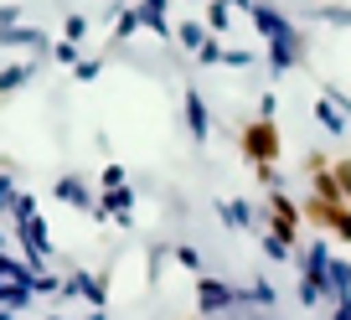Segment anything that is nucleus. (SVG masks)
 I'll return each instance as SVG.
<instances>
[{
  "mask_svg": "<svg viewBox=\"0 0 351 320\" xmlns=\"http://www.w3.org/2000/svg\"><path fill=\"white\" fill-rule=\"evenodd\" d=\"M300 217H305L320 238H336V243L351 248V201L320 197V191H305V197H300Z\"/></svg>",
  "mask_w": 351,
  "mask_h": 320,
  "instance_id": "1",
  "label": "nucleus"
},
{
  "mask_svg": "<svg viewBox=\"0 0 351 320\" xmlns=\"http://www.w3.org/2000/svg\"><path fill=\"white\" fill-rule=\"evenodd\" d=\"M238 155L248 160V166H258V160H279V155H285V134H279V124L269 119V114L243 119L238 124Z\"/></svg>",
  "mask_w": 351,
  "mask_h": 320,
  "instance_id": "2",
  "label": "nucleus"
},
{
  "mask_svg": "<svg viewBox=\"0 0 351 320\" xmlns=\"http://www.w3.org/2000/svg\"><path fill=\"white\" fill-rule=\"evenodd\" d=\"M258 217H263V227L274 232V238H279L285 248H300V243H305V217H300V201L289 197L285 186H274V191H269V201H263V212H258Z\"/></svg>",
  "mask_w": 351,
  "mask_h": 320,
  "instance_id": "3",
  "label": "nucleus"
},
{
  "mask_svg": "<svg viewBox=\"0 0 351 320\" xmlns=\"http://www.w3.org/2000/svg\"><path fill=\"white\" fill-rule=\"evenodd\" d=\"M326 243L320 238H310V243H300V305H320V299H330V284H326Z\"/></svg>",
  "mask_w": 351,
  "mask_h": 320,
  "instance_id": "4",
  "label": "nucleus"
},
{
  "mask_svg": "<svg viewBox=\"0 0 351 320\" xmlns=\"http://www.w3.org/2000/svg\"><path fill=\"white\" fill-rule=\"evenodd\" d=\"M248 21H253V32H258L263 42H305V36L295 32V21L279 16V5H269V0H253V5H248Z\"/></svg>",
  "mask_w": 351,
  "mask_h": 320,
  "instance_id": "5",
  "label": "nucleus"
},
{
  "mask_svg": "<svg viewBox=\"0 0 351 320\" xmlns=\"http://www.w3.org/2000/svg\"><path fill=\"white\" fill-rule=\"evenodd\" d=\"M232 305H238V289L232 284H222V279H212V274L197 279V315H228Z\"/></svg>",
  "mask_w": 351,
  "mask_h": 320,
  "instance_id": "6",
  "label": "nucleus"
},
{
  "mask_svg": "<svg viewBox=\"0 0 351 320\" xmlns=\"http://www.w3.org/2000/svg\"><path fill=\"white\" fill-rule=\"evenodd\" d=\"M181 114H186V130L197 145L212 140V114H207V99H202V88H186L181 93Z\"/></svg>",
  "mask_w": 351,
  "mask_h": 320,
  "instance_id": "7",
  "label": "nucleus"
},
{
  "mask_svg": "<svg viewBox=\"0 0 351 320\" xmlns=\"http://www.w3.org/2000/svg\"><path fill=\"white\" fill-rule=\"evenodd\" d=\"M62 295H77L83 305H104V299H109V279H93L88 269H73V274L62 279Z\"/></svg>",
  "mask_w": 351,
  "mask_h": 320,
  "instance_id": "8",
  "label": "nucleus"
},
{
  "mask_svg": "<svg viewBox=\"0 0 351 320\" xmlns=\"http://www.w3.org/2000/svg\"><path fill=\"white\" fill-rule=\"evenodd\" d=\"M52 197L67 201V207H77V212H88V217H93V207H99V197H93V186H88L83 176H57Z\"/></svg>",
  "mask_w": 351,
  "mask_h": 320,
  "instance_id": "9",
  "label": "nucleus"
},
{
  "mask_svg": "<svg viewBox=\"0 0 351 320\" xmlns=\"http://www.w3.org/2000/svg\"><path fill=\"white\" fill-rule=\"evenodd\" d=\"M263 67H269V73H295V67H305V42H269Z\"/></svg>",
  "mask_w": 351,
  "mask_h": 320,
  "instance_id": "10",
  "label": "nucleus"
},
{
  "mask_svg": "<svg viewBox=\"0 0 351 320\" xmlns=\"http://www.w3.org/2000/svg\"><path fill=\"white\" fill-rule=\"evenodd\" d=\"M0 47H11V52H47V32L36 26H0Z\"/></svg>",
  "mask_w": 351,
  "mask_h": 320,
  "instance_id": "11",
  "label": "nucleus"
},
{
  "mask_svg": "<svg viewBox=\"0 0 351 320\" xmlns=\"http://www.w3.org/2000/svg\"><path fill=\"white\" fill-rule=\"evenodd\" d=\"M130 212H134V191L130 186H109L99 197V207H93V217H119V222H130Z\"/></svg>",
  "mask_w": 351,
  "mask_h": 320,
  "instance_id": "12",
  "label": "nucleus"
},
{
  "mask_svg": "<svg viewBox=\"0 0 351 320\" xmlns=\"http://www.w3.org/2000/svg\"><path fill=\"white\" fill-rule=\"evenodd\" d=\"M217 217H222V227H232V232H253V217H258V212H253L243 197H222Z\"/></svg>",
  "mask_w": 351,
  "mask_h": 320,
  "instance_id": "13",
  "label": "nucleus"
},
{
  "mask_svg": "<svg viewBox=\"0 0 351 320\" xmlns=\"http://www.w3.org/2000/svg\"><path fill=\"white\" fill-rule=\"evenodd\" d=\"M274 299H279L274 279H253V284H243V289H238V305H248V310H269Z\"/></svg>",
  "mask_w": 351,
  "mask_h": 320,
  "instance_id": "14",
  "label": "nucleus"
},
{
  "mask_svg": "<svg viewBox=\"0 0 351 320\" xmlns=\"http://www.w3.org/2000/svg\"><path fill=\"white\" fill-rule=\"evenodd\" d=\"M36 62H11V67H0V99H11V93H21L26 83H32Z\"/></svg>",
  "mask_w": 351,
  "mask_h": 320,
  "instance_id": "15",
  "label": "nucleus"
},
{
  "mask_svg": "<svg viewBox=\"0 0 351 320\" xmlns=\"http://www.w3.org/2000/svg\"><path fill=\"white\" fill-rule=\"evenodd\" d=\"M315 119H320V124H326V130H330V134H341V130H346V119H351V114H346V109H341V103H336V99H330V93H320V99H315Z\"/></svg>",
  "mask_w": 351,
  "mask_h": 320,
  "instance_id": "16",
  "label": "nucleus"
},
{
  "mask_svg": "<svg viewBox=\"0 0 351 320\" xmlns=\"http://www.w3.org/2000/svg\"><path fill=\"white\" fill-rule=\"evenodd\" d=\"M326 284H330V299L351 295V258H330L326 264Z\"/></svg>",
  "mask_w": 351,
  "mask_h": 320,
  "instance_id": "17",
  "label": "nucleus"
},
{
  "mask_svg": "<svg viewBox=\"0 0 351 320\" xmlns=\"http://www.w3.org/2000/svg\"><path fill=\"white\" fill-rule=\"evenodd\" d=\"M32 299H36V289H32V284H16V279H0V305L21 310V305H32Z\"/></svg>",
  "mask_w": 351,
  "mask_h": 320,
  "instance_id": "18",
  "label": "nucleus"
},
{
  "mask_svg": "<svg viewBox=\"0 0 351 320\" xmlns=\"http://www.w3.org/2000/svg\"><path fill=\"white\" fill-rule=\"evenodd\" d=\"M207 26H202V21H176V42H181V47H186V52H197V47L202 42H207Z\"/></svg>",
  "mask_w": 351,
  "mask_h": 320,
  "instance_id": "19",
  "label": "nucleus"
},
{
  "mask_svg": "<svg viewBox=\"0 0 351 320\" xmlns=\"http://www.w3.org/2000/svg\"><path fill=\"white\" fill-rule=\"evenodd\" d=\"M258 248H263V258H274V264H289V254H295V248H285V243H279V238H274L269 227L258 232Z\"/></svg>",
  "mask_w": 351,
  "mask_h": 320,
  "instance_id": "20",
  "label": "nucleus"
},
{
  "mask_svg": "<svg viewBox=\"0 0 351 320\" xmlns=\"http://www.w3.org/2000/svg\"><path fill=\"white\" fill-rule=\"evenodd\" d=\"M248 171L258 176V186H269V191L285 186V171H279V160H258V166H248Z\"/></svg>",
  "mask_w": 351,
  "mask_h": 320,
  "instance_id": "21",
  "label": "nucleus"
},
{
  "mask_svg": "<svg viewBox=\"0 0 351 320\" xmlns=\"http://www.w3.org/2000/svg\"><path fill=\"white\" fill-rule=\"evenodd\" d=\"M228 26H232V16H228V0H212V5H207V32H212V36H222Z\"/></svg>",
  "mask_w": 351,
  "mask_h": 320,
  "instance_id": "22",
  "label": "nucleus"
},
{
  "mask_svg": "<svg viewBox=\"0 0 351 320\" xmlns=\"http://www.w3.org/2000/svg\"><path fill=\"white\" fill-rule=\"evenodd\" d=\"M134 32H140V5H130V11L114 16V42H124V36H134Z\"/></svg>",
  "mask_w": 351,
  "mask_h": 320,
  "instance_id": "23",
  "label": "nucleus"
},
{
  "mask_svg": "<svg viewBox=\"0 0 351 320\" xmlns=\"http://www.w3.org/2000/svg\"><path fill=\"white\" fill-rule=\"evenodd\" d=\"M330 176H336V186H341V197L351 201V155H336L330 160Z\"/></svg>",
  "mask_w": 351,
  "mask_h": 320,
  "instance_id": "24",
  "label": "nucleus"
},
{
  "mask_svg": "<svg viewBox=\"0 0 351 320\" xmlns=\"http://www.w3.org/2000/svg\"><path fill=\"white\" fill-rule=\"evenodd\" d=\"M99 73H104L99 57H77V62H73V77H77V83H99Z\"/></svg>",
  "mask_w": 351,
  "mask_h": 320,
  "instance_id": "25",
  "label": "nucleus"
},
{
  "mask_svg": "<svg viewBox=\"0 0 351 320\" xmlns=\"http://www.w3.org/2000/svg\"><path fill=\"white\" fill-rule=\"evenodd\" d=\"M52 57H57L62 67H73L77 57H83V47H77V42H67V36H62V42H52Z\"/></svg>",
  "mask_w": 351,
  "mask_h": 320,
  "instance_id": "26",
  "label": "nucleus"
},
{
  "mask_svg": "<svg viewBox=\"0 0 351 320\" xmlns=\"http://www.w3.org/2000/svg\"><path fill=\"white\" fill-rule=\"evenodd\" d=\"M99 186L104 191H109V186H130V171H124V166H104L99 171Z\"/></svg>",
  "mask_w": 351,
  "mask_h": 320,
  "instance_id": "27",
  "label": "nucleus"
},
{
  "mask_svg": "<svg viewBox=\"0 0 351 320\" xmlns=\"http://www.w3.org/2000/svg\"><path fill=\"white\" fill-rule=\"evenodd\" d=\"M176 264H181V269H191V274H202V254H197L191 243H181V248H176Z\"/></svg>",
  "mask_w": 351,
  "mask_h": 320,
  "instance_id": "28",
  "label": "nucleus"
},
{
  "mask_svg": "<svg viewBox=\"0 0 351 320\" xmlns=\"http://www.w3.org/2000/svg\"><path fill=\"white\" fill-rule=\"evenodd\" d=\"M62 36H67V42H83V36H88V16H67V21H62Z\"/></svg>",
  "mask_w": 351,
  "mask_h": 320,
  "instance_id": "29",
  "label": "nucleus"
},
{
  "mask_svg": "<svg viewBox=\"0 0 351 320\" xmlns=\"http://www.w3.org/2000/svg\"><path fill=\"white\" fill-rule=\"evenodd\" d=\"M21 197V186H16V176H0V212H11V201Z\"/></svg>",
  "mask_w": 351,
  "mask_h": 320,
  "instance_id": "30",
  "label": "nucleus"
},
{
  "mask_svg": "<svg viewBox=\"0 0 351 320\" xmlns=\"http://www.w3.org/2000/svg\"><path fill=\"white\" fill-rule=\"evenodd\" d=\"M320 21H330V26H351V11H341V5H326V11H320Z\"/></svg>",
  "mask_w": 351,
  "mask_h": 320,
  "instance_id": "31",
  "label": "nucleus"
},
{
  "mask_svg": "<svg viewBox=\"0 0 351 320\" xmlns=\"http://www.w3.org/2000/svg\"><path fill=\"white\" fill-rule=\"evenodd\" d=\"M21 21V11H16V5H5V0H0V26H16Z\"/></svg>",
  "mask_w": 351,
  "mask_h": 320,
  "instance_id": "32",
  "label": "nucleus"
},
{
  "mask_svg": "<svg viewBox=\"0 0 351 320\" xmlns=\"http://www.w3.org/2000/svg\"><path fill=\"white\" fill-rule=\"evenodd\" d=\"M140 5H150V11H171V0H140Z\"/></svg>",
  "mask_w": 351,
  "mask_h": 320,
  "instance_id": "33",
  "label": "nucleus"
},
{
  "mask_svg": "<svg viewBox=\"0 0 351 320\" xmlns=\"http://www.w3.org/2000/svg\"><path fill=\"white\" fill-rule=\"evenodd\" d=\"M83 320H104V305H88V315Z\"/></svg>",
  "mask_w": 351,
  "mask_h": 320,
  "instance_id": "34",
  "label": "nucleus"
},
{
  "mask_svg": "<svg viewBox=\"0 0 351 320\" xmlns=\"http://www.w3.org/2000/svg\"><path fill=\"white\" fill-rule=\"evenodd\" d=\"M0 320H16V310H11V305H0Z\"/></svg>",
  "mask_w": 351,
  "mask_h": 320,
  "instance_id": "35",
  "label": "nucleus"
},
{
  "mask_svg": "<svg viewBox=\"0 0 351 320\" xmlns=\"http://www.w3.org/2000/svg\"><path fill=\"white\" fill-rule=\"evenodd\" d=\"M47 320H62V315H47Z\"/></svg>",
  "mask_w": 351,
  "mask_h": 320,
  "instance_id": "36",
  "label": "nucleus"
}]
</instances>
